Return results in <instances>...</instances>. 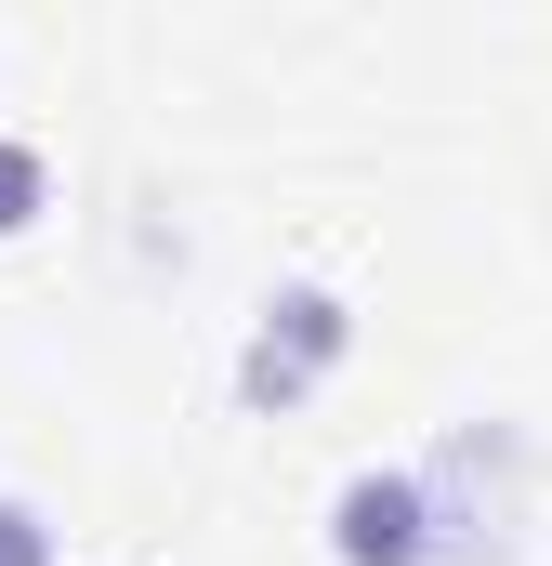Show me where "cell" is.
I'll list each match as a JSON object with an SVG mask.
<instances>
[{"label":"cell","instance_id":"6da1fadb","mask_svg":"<svg viewBox=\"0 0 552 566\" xmlns=\"http://www.w3.org/2000/svg\"><path fill=\"white\" fill-rule=\"evenodd\" d=\"M421 474V514H434V566H500L513 554V488H527V434L513 422H460Z\"/></svg>","mask_w":552,"mask_h":566},{"label":"cell","instance_id":"7a4b0ae2","mask_svg":"<svg viewBox=\"0 0 552 566\" xmlns=\"http://www.w3.org/2000/svg\"><path fill=\"white\" fill-rule=\"evenodd\" d=\"M342 343H355V316H342V290H329V277L264 290V316H251V343H237V409H251V422L302 409V396L342 369Z\"/></svg>","mask_w":552,"mask_h":566},{"label":"cell","instance_id":"3957f363","mask_svg":"<svg viewBox=\"0 0 552 566\" xmlns=\"http://www.w3.org/2000/svg\"><path fill=\"white\" fill-rule=\"evenodd\" d=\"M329 554L342 566H434V514H421L408 461H369V474L329 488Z\"/></svg>","mask_w":552,"mask_h":566},{"label":"cell","instance_id":"277c9868","mask_svg":"<svg viewBox=\"0 0 552 566\" xmlns=\"http://www.w3.org/2000/svg\"><path fill=\"white\" fill-rule=\"evenodd\" d=\"M40 198H53L40 145H13V133H0V238H26V224H40Z\"/></svg>","mask_w":552,"mask_h":566},{"label":"cell","instance_id":"5b68a950","mask_svg":"<svg viewBox=\"0 0 552 566\" xmlns=\"http://www.w3.org/2000/svg\"><path fill=\"white\" fill-rule=\"evenodd\" d=\"M0 566H53V514L0 488Z\"/></svg>","mask_w":552,"mask_h":566}]
</instances>
